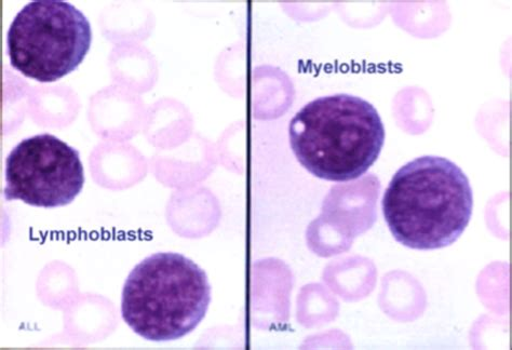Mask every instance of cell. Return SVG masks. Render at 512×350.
Listing matches in <instances>:
<instances>
[{
    "label": "cell",
    "instance_id": "4",
    "mask_svg": "<svg viewBox=\"0 0 512 350\" xmlns=\"http://www.w3.org/2000/svg\"><path fill=\"white\" fill-rule=\"evenodd\" d=\"M91 40L82 11L60 0H36L13 19L7 52L13 69L39 83H55L83 63Z\"/></svg>",
    "mask_w": 512,
    "mask_h": 350
},
{
    "label": "cell",
    "instance_id": "1",
    "mask_svg": "<svg viewBox=\"0 0 512 350\" xmlns=\"http://www.w3.org/2000/svg\"><path fill=\"white\" fill-rule=\"evenodd\" d=\"M473 190L453 161L416 158L386 188L382 209L399 244L415 250L446 248L460 238L473 214Z\"/></svg>",
    "mask_w": 512,
    "mask_h": 350
},
{
    "label": "cell",
    "instance_id": "2",
    "mask_svg": "<svg viewBox=\"0 0 512 350\" xmlns=\"http://www.w3.org/2000/svg\"><path fill=\"white\" fill-rule=\"evenodd\" d=\"M293 154L316 178L353 181L380 157L385 128L379 112L350 94L318 98L295 114L289 125Z\"/></svg>",
    "mask_w": 512,
    "mask_h": 350
},
{
    "label": "cell",
    "instance_id": "5",
    "mask_svg": "<svg viewBox=\"0 0 512 350\" xmlns=\"http://www.w3.org/2000/svg\"><path fill=\"white\" fill-rule=\"evenodd\" d=\"M5 174L7 201L21 200L45 209L70 205L85 184L78 151L49 133L25 139L13 148Z\"/></svg>",
    "mask_w": 512,
    "mask_h": 350
},
{
    "label": "cell",
    "instance_id": "3",
    "mask_svg": "<svg viewBox=\"0 0 512 350\" xmlns=\"http://www.w3.org/2000/svg\"><path fill=\"white\" fill-rule=\"evenodd\" d=\"M210 302L204 269L180 253H155L134 267L125 281L121 315L144 340L169 342L193 332Z\"/></svg>",
    "mask_w": 512,
    "mask_h": 350
}]
</instances>
